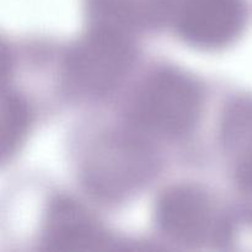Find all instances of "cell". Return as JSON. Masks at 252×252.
I'll use <instances>...</instances> for the list:
<instances>
[{"mask_svg":"<svg viewBox=\"0 0 252 252\" xmlns=\"http://www.w3.org/2000/svg\"><path fill=\"white\" fill-rule=\"evenodd\" d=\"M243 16L234 4L193 5L179 21V31L189 43L206 48L228 44L243 27Z\"/></svg>","mask_w":252,"mask_h":252,"instance_id":"5b68a950","label":"cell"},{"mask_svg":"<svg viewBox=\"0 0 252 252\" xmlns=\"http://www.w3.org/2000/svg\"><path fill=\"white\" fill-rule=\"evenodd\" d=\"M128 30L97 22L70 49L64 62V85L71 95L94 97L112 90L134 58Z\"/></svg>","mask_w":252,"mask_h":252,"instance_id":"6da1fadb","label":"cell"},{"mask_svg":"<svg viewBox=\"0 0 252 252\" xmlns=\"http://www.w3.org/2000/svg\"><path fill=\"white\" fill-rule=\"evenodd\" d=\"M153 159L143 143L122 134L96 143L84 162V181L101 198H120L142 185L153 170Z\"/></svg>","mask_w":252,"mask_h":252,"instance_id":"3957f363","label":"cell"},{"mask_svg":"<svg viewBox=\"0 0 252 252\" xmlns=\"http://www.w3.org/2000/svg\"><path fill=\"white\" fill-rule=\"evenodd\" d=\"M70 201H59L54 204L47 225L46 241L54 250L90 249L103 243L100 233L90 217Z\"/></svg>","mask_w":252,"mask_h":252,"instance_id":"8992f818","label":"cell"},{"mask_svg":"<svg viewBox=\"0 0 252 252\" xmlns=\"http://www.w3.org/2000/svg\"><path fill=\"white\" fill-rule=\"evenodd\" d=\"M158 219L167 235L186 244L217 243L230 233L211 198L194 186L167 189L158 204Z\"/></svg>","mask_w":252,"mask_h":252,"instance_id":"277c9868","label":"cell"},{"mask_svg":"<svg viewBox=\"0 0 252 252\" xmlns=\"http://www.w3.org/2000/svg\"><path fill=\"white\" fill-rule=\"evenodd\" d=\"M225 144L235 150L236 179L252 192V102H240L229 108L223 123Z\"/></svg>","mask_w":252,"mask_h":252,"instance_id":"52a82bcc","label":"cell"},{"mask_svg":"<svg viewBox=\"0 0 252 252\" xmlns=\"http://www.w3.org/2000/svg\"><path fill=\"white\" fill-rule=\"evenodd\" d=\"M29 125V111L21 98L11 96L2 107L1 152L12 153L21 142Z\"/></svg>","mask_w":252,"mask_h":252,"instance_id":"ba28073f","label":"cell"},{"mask_svg":"<svg viewBox=\"0 0 252 252\" xmlns=\"http://www.w3.org/2000/svg\"><path fill=\"white\" fill-rule=\"evenodd\" d=\"M202 94L184 74L164 70L142 84L132 101L130 118L153 134L176 137L189 132L198 120Z\"/></svg>","mask_w":252,"mask_h":252,"instance_id":"7a4b0ae2","label":"cell"}]
</instances>
